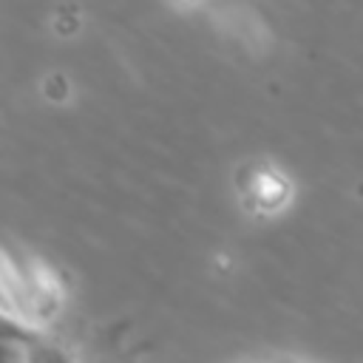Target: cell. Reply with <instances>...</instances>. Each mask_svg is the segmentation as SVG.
<instances>
[{"label": "cell", "mask_w": 363, "mask_h": 363, "mask_svg": "<svg viewBox=\"0 0 363 363\" xmlns=\"http://www.w3.org/2000/svg\"><path fill=\"white\" fill-rule=\"evenodd\" d=\"M0 363H20V346L0 340Z\"/></svg>", "instance_id": "cell-3"}, {"label": "cell", "mask_w": 363, "mask_h": 363, "mask_svg": "<svg viewBox=\"0 0 363 363\" xmlns=\"http://www.w3.org/2000/svg\"><path fill=\"white\" fill-rule=\"evenodd\" d=\"M20 363H74V357L62 346L34 337L20 346Z\"/></svg>", "instance_id": "cell-1"}, {"label": "cell", "mask_w": 363, "mask_h": 363, "mask_svg": "<svg viewBox=\"0 0 363 363\" xmlns=\"http://www.w3.org/2000/svg\"><path fill=\"white\" fill-rule=\"evenodd\" d=\"M34 337H40V335H37L26 320H20V318L9 315L6 309H0V340H9V343L23 346V343H28V340H34Z\"/></svg>", "instance_id": "cell-2"}]
</instances>
